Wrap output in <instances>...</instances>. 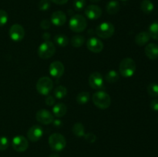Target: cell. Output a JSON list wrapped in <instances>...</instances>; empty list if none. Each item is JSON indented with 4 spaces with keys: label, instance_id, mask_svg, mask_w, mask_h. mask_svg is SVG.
I'll return each mask as SVG.
<instances>
[{
    "label": "cell",
    "instance_id": "27",
    "mask_svg": "<svg viewBox=\"0 0 158 157\" xmlns=\"http://www.w3.org/2000/svg\"><path fill=\"white\" fill-rule=\"evenodd\" d=\"M54 95L56 99H63L67 94V89L63 86H58L54 89Z\"/></svg>",
    "mask_w": 158,
    "mask_h": 157
},
{
    "label": "cell",
    "instance_id": "37",
    "mask_svg": "<svg viewBox=\"0 0 158 157\" xmlns=\"http://www.w3.org/2000/svg\"><path fill=\"white\" fill-rule=\"evenodd\" d=\"M151 109L154 111H158V99H154L151 101V104H150Z\"/></svg>",
    "mask_w": 158,
    "mask_h": 157
},
{
    "label": "cell",
    "instance_id": "11",
    "mask_svg": "<svg viewBox=\"0 0 158 157\" xmlns=\"http://www.w3.org/2000/svg\"><path fill=\"white\" fill-rule=\"evenodd\" d=\"M65 71L64 66L60 61H54L49 65V74L52 77L56 78H59L63 75Z\"/></svg>",
    "mask_w": 158,
    "mask_h": 157
},
{
    "label": "cell",
    "instance_id": "15",
    "mask_svg": "<svg viewBox=\"0 0 158 157\" xmlns=\"http://www.w3.org/2000/svg\"><path fill=\"white\" fill-rule=\"evenodd\" d=\"M85 15L89 19L95 20L100 18L102 15V9L96 5H90L85 9Z\"/></svg>",
    "mask_w": 158,
    "mask_h": 157
},
{
    "label": "cell",
    "instance_id": "10",
    "mask_svg": "<svg viewBox=\"0 0 158 157\" xmlns=\"http://www.w3.org/2000/svg\"><path fill=\"white\" fill-rule=\"evenodd\" d=\"M35 119L39 123L43 125H49L52 123L54 116L49 110L46 109H42L37 111L35 114Z\"/></svg>",
    "mask_w": 158,
    "mask_h": 157
},
{
    "label": "cell",
    "instance_id": "7",
    "mask_svg": "<svg viewBox=\"0 0 158 157\" xmlns=\"http://www.w3.org/2000/svg\"><path fill=\"white\" fill-rule=\"evenodd\" d=\"M115 32V29L112 23L107 22H102L99 25L96 29V33L97 36L101 38H109L112 37Z\"/></svg>",
    "mask_w": 158,
    "mask_h": 157
},
{
    "label": "cell",
    "instance_id": "36",
    "mask_svg": "<svg viewBox=\"0 0 158 157\" xmlns=\"http://www.w3.org/2000/svg\"><path fill=\"white\" fill-rule=\"evenodd\" d=\"M40 26H41L42 29L46 30V29H48L50 28L51 22L48 19H44L41 22V23H40Z\"/></svg>",
    "mask_w": 158,
    "mask_h": 157
},
{
    "label": "cell",
    "instance_id": "23",
    "mask_svg": "<svg viewBox=\"0 0 158 157\" xmlns=\"http://www.w3.org/2000/svg\"><path fill=\"white\" fill-rule=\"evenodd\" d=\"M54 42L60 47H65L69 43V38L66 35H63V34H58L54 37Z\"/></svg>",
    "mask_w": 158,
    "mask_h": 157
},
{
    "label": "cell",
    "instance_id": "34",
    "mask_svg": "<svg viewBox=\"0 0 158 157\" xmlns=\"http://www.w3.org/2000/svg\"><path fill=\"white\" fill-rule=\"evenodd\" d=\"M84 138L86 139V142H88L89 143H95L96 140H97V136H96L95 134H94L93 132H89V133L85 134Z\"/></svg>",
    "mask_w": 158,
    "mask_h": 157
},
{
    "label": "cell",
    "instance_id": "5",
    "mask_svg": "<svg viewBox=\"0 0 158 157\" xmlns=\"http://www.w3.org/2000/svg\"><path fill=\"white\" fill-rule=\"evenodd\" d=\"M53 89V82L50 78L43 76L39 78L36 83V90L41 95H47Z\"/></svg>",
    "mask_w": 158,
    "mask_h": 157
},
{
    "label": "cell",
    "instance_id": "17",
    "mask_svg": "<svg viewBox=\"0 0 158 157\" xmlns=\"http://www.w3.org/2000/svg\"><path fill=\"white\" fill-rule=\"evenodd\" d=\"M147 57L151 60H155L158 58V46L155 43H149L144 49Z\"/></svg>",
    "mask_w": 158,
    "mask_h": 157
},
{
    "label": "cell",
    "instance_id": "25",
    "mask_svg": "<svg viewBox=\"0 0 158 157\" xmlns=\"http://www.w3.org/2000/svg\"><path fill=\"white\" fill-rule=\"evenodd\" d=\"M85 37L82 35H75L71 39V45L74 48H80L84 44Z\"/></svg>",
    "mask_w": 158,
    "mask_h": 157
},
{
    "label": "cell",
    "instance_id": "43",
    "mask_svg": "<svg viewBox=\"0 0 158 157\" xmlns=\"http://www.w3.org/2000/svg\"><path fill=\"white\" fill-rule=\"evenodd\" d=\"M122 1H127V0H122Z\"/></svg>",
    "mask_w": 158,
    "mask_h": 157
},
{
    "label": "cell",
    "instance_id": "12",
    "mask_svg": "<svg viewBox=\"0 0 158 157\" xmlns=\"http://www.w3.org/2000/svg\"><path fill=\"white\" fill-rule=\"evenodd\" d=\"M86 46L90 52L94 53H99L103 50L104 46L101 40L96 37H92L86 42Z\"/></svg>",
    "mask_w": 158,
    "mask_h": 157
},
{
    "label": "cell",
    "instance_id": "16",
    "mask_svg": "<svg viewBox=\"0 0 158 157\" xmlns=\"http://www.w3.org/2000/svg\"><path fill=\"white\" fill-rule=\"evenodd\" d=\"M66 15L62 11H56L51 15V23L56 26H62L66 23Z\"/></svg>",
    "mask_w": 158,
    "mask_h": 157
},
{
    "label": "cell",
    "instance_id": "13",
    "mask_svg": "<svg viewBox=\"0 0 158 157\" xmlns=\"http://www.w3.org/2000/svg\"><path fill=\"white\" fill-rule=\"evenodd\" d=\"M89 84L92 89H99L103 86V78L99 72H94L89 77Z\"/></svg>",
    "mask_w": 158,
    "mask_h": 157
},
{
    "label": "cell",
    "instance_id": "3",
    "mask_svg": "<svg viewBox=\"0 0 158 157\" xmlns=\"http://www.w3.org/2000/svg\"><path fill=\"white\" fill-rule=\"evenodd\" d=\"M69 26L73 32H82L87 27V21L83 15H74L69 20Z\"/></svg>",
    "mask_w": 158,
    "mask_h": 157
},
{
    "label": "cell",
    "instance_id": "42",
    "mask_svg": "<svg viewBox=\"0 0 158 157\" xmlns=\"http://www.w3.org/2000/svg\"><path fill=\"white\" fill-rule=\"evenodd\" d=\"M91 2H98L101 1V0H90Z\"/></svg>",
    "mask_w": 158,
    "mask_h": 157
},
{
    "label": "cell",
    "instance_id": "2",
    "mask_svg": "<svg viewBox=\"0 0 158 157\" xmlns=\"http://www.w3.org/2000/svg\"><path fill=\"white\" fill-rule=\"evenodd\" d=\"M120 75L125 78L131 77L136 71V63L131 58H125L121 60L119 66Z\"/></svg>",
    "mask_w": 158,
    "mask_h": 157
},
{
    "label": "cell",
    "instance_id": "40",
    "mask_svg": "<svg viewBox=\"0 0 158 157\" xmlns=\"http://www.w3.org/2000/svg\"><path fill=\"white\" fill-rule=\"evenodd\" d=\"M50 37H51L50 33H49V32H44V33L43 34V35H42V38H43L44 41H49Z\"/></svg>",
    "mask_w": 158,
    "mask_h": 157
},
{
    "label": "cell",
    "instance_id": "20",
    "mask_svg": "<svg viewBox=\"0 0 158 157\" xmlns=\"http://www.w3.org/2000/svg\"><path fill=\"white\" fill-rule=\"evenodd\" d=\"M120 8V3L115 0H112V1L109 2L106 5V12L110 15H114L119 12Z\"/></svg>",
    "mask_w": 158,
    "mask_h": 157
},
{
    "label": "cell",
    "instance_id": "6",
    "mask_svg": "<svg viewBox=\"0 0 158 157\" xmlns=\"http://www.w3.org/2000/svg\"><path fill=\"white\" fill-rule=\"evenodd\" d=\"M55 45L50 41H45L39 46L38 55L43 59L51 58L55 54Z\"/></svg>",
    "mask_w": 158,
    "mask_h": 157
},
{
    "label": "cell",
    "instance_id": "8",
    "mask_svg": "<svg viewBox=\"0 0 158 157\" xmlns=\"http://www.w3.org/2000/svg\"><path fill=\"white\" fill-rule=\"evenodd\" d=\"M12 146L16 152H25L29 147V141L23 135H16L12 139Z\"/></svg>",
    "mask_w": 158,
    "mask_h": 157
},
{
    "label": "cell",
    "instance_id": "21",
    "mask_svg": "<svg viewBox=\"0 0 158 157\" xmlns=\"http://www.w3.org/2000/svg\"><path fill=\"white\" fill-rule=\"evenodd\" d=\"M154 9V6L151 0H143L140 3V9L144 13L150 14L153 12Z\"/></svg>",
    "mask_w": 158,
    "mask_h": 157
},
{
    "label": "cell",
    "instance_id": "30",
    "mask_svg": "<svg viewBox=\"0 0 158 157\" xmlns=\"http://www.w3.org/2000/svg\"><path fill=\"white\" fill-rule=\"evenodd\" d=\"M86 6V0H73V8L76 11H81Z\"/></svg>",
    "mask_w": 158,
    "mask_h": 157
},
{
    "label": "cell",
    "instance_id": "41",
    "mask_svg": "<svg viewBox=\"0 0 158 157\" xmlns=\"http://www.w3.org/2000/svg\"><path fill=\"white\" fill-rule=\"evenodd\" d=\"M49 157H60V155H59L57 153H52L51 154Z\"/></svg>",
    "mask_w": 158,
    "mask_h": 157
},
{
    "label": "cell",
    "instance_id": "33",
    "mask_svg": "<svg viewBox=\"0 0 158 157\" xmlns=\"http://www.w3.org/2000/svg\"><path fill=\"white\" fill-rule=\"evenodd\" d=\"M8 18H9V16H8L7 12L5 10L0 9V26L6 25L8 22Z\"/></svg>",
    "mask_w": 158,
    "mask_h": 157
},
{
    "label": "cell",
    "instance_id": "28",
    "mask_svg": "<svg viewBox=\"0 0 158 157\" xmlns=\"http://www.w3.org/2000/svg\"><path fill=\"white\" fill-rule=\"evenodd\" d=\"M148 32L151 35V38L158 40V21H155L151 23V26H149Z\"/></svg>",
    "mask_w": 158,
    "mask_h": 157
},
{
    "label": "cell",
    "instance_id": "14",
    "mask_svg": "<svg viewBox=\"0 0 158 157\" xmlns=\"http://www.w3.org/2000/svg\"><path fill=\"white\" fill-rule=\"evenodd\" d=\"M43 135V130L41 126H32V127L29 128L27 132L28 139L30 140L31 142H37L42 138Z\"/></svg>",
    "mask_w": 158,
    "mask_h": 157
},
{
    "label": "cell",
    "instance_id": "29",
    "mask_svg": "<svg viewBox=\"0 0 158 157\" xmlns=\"http://www.w3.org/2000/svg\"><path fill=\"white\" fill-rule=\"evenodd\" d=\"M148 92L150 96L154 97V98H156V97L158 96V84L157 83H151L148 86Z\"/></svg>",
    "mask_w": 158,
    "mask_h": 157
},
{
    "label": "cell",
    "instance_id": "24",
    "mask_svg": "<svg viewBox=\"0 0 158 157\" xmlns=\"http://www.w3.org/2000/svg\"><path fill=\"white\" fill-rule=\"evenodd\" d=\"M90 94L88 92H80L77 96V102L80 105H85L89 101Z\"/></svg>",
    "mask_w": 158,
    "mask_h": 157
},
{
    "label": "cell",
    "instance_id": "39",
    "mask_svg": "<svg viewBox=\"0 0 158 157\" xmlns=\"http://www.w3.org/2000/svg\"><path fill=\"white\" fill-rule=\"evenodd\" d=\"M49 1L52 2L57 5H64L67 3L69 0H49Z\"/></svg>",
    "mask_w": 158,
    "mask_h": 157
},
{
    "label": "cell",
    "instance_id": "9",
    "mask_svg": "<svg viewBox=\"0 0 158 157\" xmlns=\"http://www.w3.org/2000/svg\"><path fill=\"white\" fill-rule=\"evenodd\" d=\"M9 37L14 42H20L25 36L24 28L19 24H14L9 29Z\"/></svg>",
    "mask_w": 158,
    "mask_h": 157
},
{
    "label": "cell",
    "instance_id": "22",
    "mask_svg": "<svg viewBox=\"0 0 158 157\" xmlns=\"http://www.w3.org/2000/svg\"><path fill=\"white\" fill-rule=\"evenodd\" d=\"M73 133L77 137H83L85 135V128L83 125L80 123H77L73 125L72 128Z\"/></svg>",
    "mask_w": 158,
    "mask_h": 157
},
{
    "label": "cell",
    "instance_id": "26",
    "mask_svg": "<svg viewBox=\"0 0 158 157\" xmlns=\"http://www.w3.org/2000/svg\"><path fill=\"white\" fill-rule=\"evenodd\" d=\"M106 81L110 83H115L117 82L120 78V75L118 72L115 70H110L106 73V76H105Z\"/></svg>",
    "mask_w": 158,
    "mask_h": 157
},
{
    "label": "cell",
    "instance_id": "4",
    "mask_svg": "<svg viewBox=\"0 0 158 157\" xmlns=\"http://www.w3.org/2000/svg\"><path fill=\"white\" fill-rule=\"evenodd\" d=\"M49 145L54 151H62L66 146L65 137L60 133H53L49 137Z\"/></svg>",
    "mask_w": 158,
    "mask_h": 157
},
{
    "label": "cell",
    "instance_id": "19",
    "mask_svg": "<svg viewBox=\"0 0 158 157\" xmlns=\"http://www.w3.org/2000/svg\"><path fill=\"white\" fill-rule=\"evenodd\" d=\"M151 39V35L148 32H141L137 34L134 38V41L137 45L140 46H143L146 45Z\"/></svg>",
    "mask_w": 158,
    "mask_h": 157
},
{
    "label": "cell",
    "instance_id": "38",
    "mask_svg": "<svg viewBox=\"0 0 158 157\" xmlns=\"http://www.w3.org/2000/svg\"><path fill=\"white\" fill-rule=\"evenodd\" d=\"M52 124H53V126L55 127L60 128V126H63V122L60 119H54L53 122H52Z\"/></svg>",
    "mask_w": 158,
    "mask_h": 157
},
{
    "label": "cell",
    "instance_id": "35",
    "mask_svg": "<svg viewBox=\"0 0 158 157\" xmlns=\"http://www.w3.org/2000/svg\"><path fill=\"white\" fill-rule=\"evenodd\" d=\"M45 102H46V104L47 105V106H52L55 105L56 100L55 98H54L53 96H52V95H47L46 99H45Z\"/></svg>",
    "mask_w": 158,
    "mask_h": 157
},
{
    "label": "cell",
    "instance_id": "32",
    "mask_svg": "<svg viewBox=\"0 0 158 157\" xmlns=\"http://www.w3.org/2000/svg\"><path fill=\"white\" fill-rule=\"evenodd\" d=\"M9 141L7 137L1 136L0 137V151H4L9 147Z\"/></svg>",
    "mask_w": 158,
    "mask_h": 157
},
{
    "label": "cell",
    "instance_id": "31",
    "mask_svg": "<svg viewBox=\"0 0 158 157\" xmlns=\"http://www.w3.org/2000/svg\"><path fill=\"white\" fill-rule=\"evenodd\" d=\"M39 9L40 11H46L50 8V1L49 0H41L38 5Z\"/></svg>",
    "mask_w": 158,
    "mask_h": 157
},
{
    "label": "cell",
    "instance_id": "18",
    "mask_svg": "<svg viewBox=\"0 0 158 157\" xmlns=\"http://www.w3.org/2000/svg\"><path fill=\"white\" fill-rule=\"evenodd\" d=\"M66 112H67V107L64 103H56L52 107V113H53L54 116L57 117V118L63 117L66 115Z\"/></svg>",
    "mask_w": 158,
    "mask_h": 157
},
{
    "label": "cell",
    "instance_id": "1",
    "mask_svg": "<svg viewBox=\"0 0 158 157\" xmlns=\"http://www.w3.org/2000/svg\"><path fill=\"white\" fill-rule=\"evenodd\" d=\"M94 104L100 109H106L110 106L111 99L109 94L104 91H98L92 96Z\"/></svg>",
    "mask_w": 158,
    "mask_h": 157
}]
</instances>
